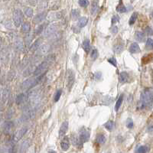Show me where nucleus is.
Instances as JSON below:
<instances>
[{
  "mask_svg": "<svg viewBox=\"0 0 153 153\" xmlns=\"http://www.w3.org/2000/svg\"><path fill=\"white\" fill-rule=\"evenodd\" d=\"M152 104V90L147 88L142 93L140 101L138 103V109H142Z\"/></svg>",
  "mask_w": 153,
  "mask_h": 153,
  "instance_id": "1",
  "label": "nucleus"
},
{
  "mask_svg": "<svg viewBox=\"0 0 153 153\" xmlns=\"http://www.w3.org/2000/svg\"><path fill=\"white\" fill-rule=\"evenodd\" d=\"M43 75H39L37 78H29L28 80L25 81L22 84V88L23 90H28L34 87L37 84L42 81Z\"/></svg>",
  "mask_w": 153,
  "mask_h": 153,
  "instance_id": "2",
  "label": "nucleus"
},
{
  "mask_svg": "<svg viewBox=\"0 0 153 153\" xmlns=\"http://www.w3.org/2000/svg\"><path fill=\"white\" fill-rule=\"evenodd\" d=\"M51 63L49 61H47L45 59L43 62L41 63V64L35 68V70L33 72V74L35 76L41 75L43 73H45L46 72V71L47 70V67H48L49 65H51Z\"/></svg>",
  "mask_w": 153,
  "mask_h": 153,
  "instance_id": "3",
  "label": "nucleus"
},
{
  "mask_svg": "<svg viewBox=\"0 0 153 153\" xmlns=\"http://www.w3.org/2000/svg\"><path fill=\"white\" fill-rule=\"evenodd\" d=\"M12 18H13L15 25L16 26V27H19V26L22 24L23 19H24L22 12L21 11L20 9H15L13 12Z\"/></svg>",
  "mask_w": 153,
  "mask_h": 153,
  "instance_id": "4",
  "label": "nucleus"
},
{
  "mask_svg": "<svg viewBox=\"0 0 153 153\" xmlns=\"http://www.w3.org/2000/svg\"><path fill=\"white\" fill-rule=\"evenodd\" d=\"M66 80H67V87L70 90L72 88L73 83H74V81H75V73L72 70L69 69L67 71Z\"/></svg>",
  "mask_w": 153,
  "mask_h": 153,
  "instance_id": "5",
  "label": "nucleus"
},
{
  "mask_svg": "<svg viewBox=\"0 0 153 153\" xmlns=\"http://www.w3.org/2000/svg\"><path fill=\"white\" fill-rule=\"evenodd\" d=\"M57 28H58V25L57 24H51V25H48L43 31L44 37H45V38L50 37L51 35H52L54 33L56 32Z\"/></svg>",
  "mask_w": 153,
  "mask_h": 153,
  "instance_id": "6",
  "label": "nucleus"
},
{
  "mask_svg": "<svg viewBox=\"0 0 153 153\" xmlns=\"http://www.w3.org/2000/svg\"><path fill=\"white\" fill-rule=\"evenodd\" d=\"M79 139L83 144L84 142H87L90 139V132L87 129H82L80 131V135H79Z\"/></svg>",
  "mask_w": 153,
  "mask_h": 153,
  "instance_id": "7",
  "label": "nucleus"
},
{
  "mask_svg": "<svg viewBox=\"0 0 153 153\" xmlns=\"http://www.w3.org/2000/svg\"><path fill=\"white\" fill-rule=\"evenodd\" d=\"M50 48H51V47L49 45H42L39 46L38 47V49H37L35 51H36L37 55L42 56V55L46 54L47 52L50 51Z\"/></svg>",
  "mask_w": 153,
  "mask_h": 153,
  "instance_id": "8",
  "label": "nucleus"
},
{
  "mask_svg": "<svg viewBox=\"0 0 153 153\" xmlns=\"http://www.w3.org/2000/svg\"><path fill=\"white\" fill-rule=\"evenodd\" d=\"M47 12H41L38 15H36L33 19V23L35 25H38L42 22L47 18Z\"/></svg>",
  "mask_w": 153,
  "mask_h": 153,
  "instance_id": "9",
  "label": "nucleus"
},
{
  "mask_svg": "<svg viewBox=\"0 0 153 153\" xmlns=\"http://www.w3.org/2000/svg\"><path fill=\"white\" fill-rule=\"evenodd\" d=\"M27 130H28V129L26 128V127H24V128H22L21 129H19L17 132V133L15 134V135H14V139H13L14 141L15 142L19 141L25 135V134L27 133Z\"/></svg>",
  "mask_w": 153,
  "mask_h": 153,
  "instance_id": "10",
  "label": "nucleus"
},
{
  "mask_svg": "<svg viewBox=\"0 0 153 153\" xmlns=\"http://www.w3.org/2000/svg\"><path fill=\"white\" fill-rule=\"evenodd\" d=\"M61 147L64 151H67L70 147V139L67 136H63L61 142Z\"/></svg>",
  "mask_w": 153,
  "mask_h": 153,
  "instance_id": "11",
  "label": "nucleus"
},
{
  "mask_svg": "<svg viewBox=\"0 0 153 153\" xmlns=\"http://www.w3.org/2000/svg\"><path fill=\"white\" fill-rule=\"evenodd\" d=\"M68 126H69V124H68L67 121H65V122L62 123V125L61 126L60 130H59V136L60 137H63L64 135H65L68 129Z\"/></svg>",
  "mask_w": 153,
  "mask_h": 153,
  "instance_id": "12",
  "label": "nucleus"
},
{
  "mask_svg": "<svg viewBox=\"0 0 153 153\" xmlns=\"http://www.w3.org/2000/svg\"><path fill=\"white\" fill-rule=\"evenodd\" d=\"M13 126V123L12 122H10V121H7L4 124H3V132L5 134H9L10 132H11V129Z\"/></svg>",
  "mask_w": 153,
  "mask_h": 153,
  "instance_id": "13",
  "label": "nucleus"
},
{
  "mask_svg": "<svg viewBox=\"0 0 153 153\" xmlns=\"http://www.w3.org/2000/svg\"><path fill=\"white\" fill-rule=\"evenodd\" d=\"M15 47L18 51H22L25 48V46H24L22 41L18 38L15 41Z\"/></svg>",
  "mask_w": 153,
  "mask_h": 153,
  "instance_id": "14",
  "label": "nucleus"
},
{
  "mask_svg": "<svg viewBox=\"0 0 153 153\" xmlns=\"http://www.w3.org/2000/svg\"><path fill=\"white\" fill-rule=\"evenodd\" d=\"M61 17H62L61 12H54V13H51L48 15V19L49 21H57L58 19H61Z\"/></svg>",
  "mask_w": 153,
  "mask_h": 153,
  "instance_id": "15",
  "label": "nucleus"
},
{
  "mask_svg": "<svg viewBox=\"0 0 153 153\" xmlns=\"http://www.w3.org/2000/svg\"><path fill=\"white\" fill-rule=\"evenodd\" d=\"M88 22V18L86 17H81L78 18L77 22V26L79 28H83L85 27Z\"/></svg>",
  "mask_w": 153,
  "mask_h": 153,
  "instance_id": "16",
  "label": "nucleus"
},
{
  "mask_svg": "<svg viewBox=\"0 0 153 153\" xmlns=\"http://www.w3.org/2000/svg\"><path fill=\"white\" fill-rule=\"evenodd\" d=\"M129 51L132 54H137L140 52V47L137 43H133L129 47Z\"/></svg>",
  "mask_w": 153,
  "mask_h": 153,
  "instance_id": "17",
  "label": "nucleus"
},
{
  "mask_svg": "<svg viewBox=\"0 0 153 153\" xmlns=\"http://www.w3.org/2000/svg\"><path fill=\"white\" fill-rule=\"evenodd\" d=\"M71 142L73 145H75L77 147H81L82 143L81 142L80 139H79V137H77L76 135H71Z\"/></svg>",
  "mask_w": 153,
  "mask_h": 153,
  "instance_id": "18",
  "label": "nucleus"
},
{
  "mask_svg": "<svg viewBox=\"0 0 153 153\" xmlns=\"http://www.w3.org/2000/svg\"><path fill=\"white\" fill-rule=\"evenodd\" d=\"M9 94H10V89L9 87L5 88L2 91V97L3 103H6L8 100L9 97Z\"/></svg>",
  "mask_w": 153,
  "mask_h": 153,
  "instance_id": "19",
  "label": "nucleus"
},
{
  "mask_svg": "<svg viewBox=\"0 0 153 153\" xmlns=\"http://www.w3.org/2000/svg\"><path fill=\"white\" fill-rule=\"evenodd\" d=\"M135 39L140 42L144 41L145 39V35L144 32H142V31H136L135 34Z\"/></svg>",
  "mask_w": 153,
  "mask_h": 153,
  "instance_id": "20",
  "label": "nucleus"
},
{
  "mask_svg": "<svg viewBox=\"0 0 153 153\" xmlns=\"http://www.w3.org/2000/svg\"><path fill=\"white\" fill-rule=\"evenodd\" d=\"M123 49H124V45L123 44H116L113 46V51L117 54L122 53Z\"/></svg>",
  "mask_w": 153,
  "mask_h": 153,
  "instance_id": "21",
  "label": "nucleus"
},
{
  "mask_svg": "<svg viewBox=\"0 0 153 153\" xmlns=\"http://www.w3.org/2000/svg\"><path fill=\"white\" fill-rule=\"evenodd\" d=\"M25 99H26L25 93H20L17 96L16 99H15V102H16V103L18 105H20V104L23 103L25 101Z\"/></svg>",
  "mask_w": 153,
  "mask_h": 153,
  "instance_id": "22",
  "label": "nucleus"
},
{
  "mask_svg": "<svg viewBox=\"0 0 153 153\" xmlns=\"http://www.w3.org/2000/svg\"><path fill=\"white\" fill-rule=\"evenodd\" d=\"M119 81L121 83H126V82H127L128 80H129V74H128V73H126V72H121L120 74H119Z\"/></svg>",
  "mask_w": 153,
  "mask_h": 153,
  "instance_id": "23",
  "label": "nucleus"
},
{
  "mask_svg": "<svg viewBox=\"0 0 153 153\" xmlns=\"http://www.w3.org/2000/svg\"><path fill=\"white\" fill-rule=\"evenodd\" d=\"M32 39H33V35L31 33H27V35L25 36V45L27 47L31 46V42H32Z\"/></svg>",
  "mask_w": 153,
  "mask_h": 153,
  "instance_id": "24",
  "label": "nucleus"
},
{
  "mask_svg": "<svg viewBox=\"0 0 153 153\" xmlns=\"http://www.w3.org/2000/svg\"><path fill=\"white\" fill-rule=\"evenodd\" d=\"M83 48L87 53H89V51H90V42L89 39H86L83 42Z\"/></svg>",
  "mask_w": 153,
  "mask_h": 153,
  "instance_id": "25",
  "label": "nucleus"
},
{
  "mask_svg": "<svg viewBox=\"0 0 153 153\" xmlns=\"http://www.w3.org/2000/svg\"><path fill=\"white\" fill-rule=\"evenodd\" d=\"M117 11L118 12H120V13H124L126 12V11H127V9H126V7L124 6V5L123 4L122 2V0H120V2H119V4L117 6Z\"/></svg>",
  "mask_w": 153,
  "mask_h": 153,
  "instance_id": "26",
  "label": "nucleus"
},
{
  "mask_svg": "<svg viewBox=\"0 0 153 153\" xmlns=\"http://www.w3.org/2000/svg\"><path fill=\"white\" fill-rule=\"evenodd\" d=\"M30 28H31V25H30V23L28 22H24L22 25V31L24 33L29 32Z\"/></svg>",
  "mask_w": 153,
  "mask_h": 153,
  "instance_id": "27",
  "label": "nucleus"
},
{
  "mask_svg": "<svg viewBox=\"0 0 153 153\" xmlns=\"http://www.w3.org/2000/svg\"><path fill=\"white\" fill-rule=\"evenodd\" d=\"M104 127L109 131H112L115 127V123L113 121H111V120L108 121V122H107L104 124Z\"/></svg>",
  "mask_w": 153,
  "mask_h": 153,
  "instance_id": "28",
  "label": "nucleus"
},
{
  "mask_svg": "<svg viewBox=\"0 0 153 153\" xmlns=\"http://www.w3.org/2000/svg\"><path fill=\"white\" fill-rule=\"evenodd\" d=\"M98 7H99L98 1H97V0H94V1L93 2L92 7H91V14H92V15H94L95 13H96V12H97Z\"/></svg>",
  "mask_w": 153,
  "mask_h": 153,
  "instance_id": "29",
  "label": "nucleus"
},
{
  "mask_svg": "<svg viewBox=\"0 0 153 153\" xmlns=\"http://www.w3.org/2000/svg\"><path fill=\"white\" fill-rule=\"evenodd\" d=\"M81 12L79 11V9H73L71 12V16L73 20H77L80 18Z\"/></svg>",
  "mask_w": 153,
  "mask_h": 153,
  "instance_id": "30",
  "label": "nucleus"
},
{
  "mask_svg": "<svg viewBox=\"0 0 153 153\" xmlns=\"http://www.w3.org/2000/svg\"><path fill=\"white\" fill-rule=\"evenodd\" d=\"M29 146H30V142H29V140L27 139V140L24 141L22 143V145H21V152H25Z\"/></svg>",
  "mask_w": 153,
  "mask_h": 153,
  "instance_id": "31",
  "label": "nucleus"
},
{
  "mask_svg": "<svg viewBox=\"0 0 153 153\" xmlns=\"http://www.w3.org/2000/svg\"><path fill=\"white\" fill-rule=\"evenodd\" d=\"M47 0H41V1L39 2L38 6V9L39 10H43L45 9H46L47 7Z\"/></svg>",
  "mask_w": 153,
  "mask_h": 153,
  "instance_id": "32",
  "label": "nucleus"
},
{
  "mask_svg": "<svg viewBox=\"0 0 153 153\" xmlns=\"http://www.w3.org/2000/svg\"><path fill=\"white\" fill-rule=\"evenodd\" d=\"M123 100V95L122 94V95H120V97L117 99V103H116V106H115V110H116V111H118V109H119L120 106L122 105Z\"/></svg>",
  "mask_w": 153,
  "mask_h": 153,
  "instance_id": "33",
  "label": "nucleus"
},
{
  "mask_svg": "<svg viewBox=\"0 0 153 153\" xmlns=\"http://www.w3.org/2000/svg\"><path fill=\"white\" fill-rule=\"evenodd\" d=\"M106 137H105V135H102V134H99L97 135V142H98L99 144H104L105 142H106Z\"/></svg>",
  "mask_w": 153,
  "mask_h": 153,
  "instance_id": "34",
  "label": "nucleus"
},
{
  "mask_svg": "<svg viewBox=\"0 0 153 153\" xmlns=\"http://www.w3.org/2000/svg\"><path fill=\"white\" fill-rule=\"evenodd\" d=\"M45 28V25H44V24H41V25H38V27H37V28L35 29V34L40 35L41 33H43Z\"/></svg>",
  "mask_w": 153,
  "mask_h": 153,
  "instance_id": "35",
  "label": "nucleus"
},
{
  "mask_svg": "<svg viewBox=\"0 0 153 153\" xmlns=\"http://www.w3.org/2000/svg\"><path fill=\"white\" fill-rule=\"evenodd\" d=\"M40 42H41L40 40H37L34 44L31 45V51L33 52V51H35L37 49H38V47L40 45Z\"/></svg>",
  "mask_w": 153,
  "mask_h": 153,
  "instance_id": "36",
  "label": "nucleus"
},
{
  "mask_svg": "<svg viewBox=\"0 0 153 153\" xmlns=\"http://www.w3.org/2000/svg\"><path fill=\"white\" fill-rule=\"evenodd\" d=\"M137 16H138V14H137L136 12H134L133 15H132V16L130 17L129 21V24L130 25H133L135 22V21L137 19Z\"/></svg>",
  "mask_w": 153,
  "mask_h": 153,
  "instance_id": "37",
  "label": "nucleus"
},
{
  "mask_svg": "<svg viewBox=\"0 0 153 153\" xmlns=\"http://www.w3.org/2000/svg\"><path fill=\"white\" fill-rule=\"evenodd\" d=\"M145 47H146V49H148V50H152V48H153V41H152V38H148V40L146 41Z\"/></svg>",
  "mask_w": 153,
  "mask_h": 153,
  "instance_id": "38",
  "label": "nucleus"
},
{
  "mask_svg": "<svg viewBox=\"0 0 153 153\" xmlns=\"http://www.w3.org/2000/svg\"><path fill=\"white\" fill-rule=\"evenodd\" d=\"M25 14L29 18L32 17V15H33V9L31 8H29V7L25 8Z\"/></svg>",
  "mask_w": 153,
  "mask_h": 153,
  "instance_id": "39",
  "label": "nucleus"
},
{
  "mask_svg": "<svg viewBox=\"0 0 153 153\" xmlns=\"http://www.w3.org/2000/svg\"><path fill=\"white\" fill-rule=\"evenodd\" d=\"M152 60V54H149V55H145L143 58H142V61H143L144 64H148V63H150Z\"/></svg>",
  "mask_w": 153,
  "mask_h": 153,
  "instance_id": "40",
  "label": "nucleus"
},
{
  "mask_svg": "<svg viewBox=\"0 0 153 153\" xmlns=\"http://www.w3.org/2000/svg\"><path fill=\"white\" fill-rule=\"evenodd\" d=\"M148 151H149V149H148L147 146H145V145L140 146L138 148V149H137V152L139 153H145Z\"/></svg>",
  "mask_w": 153,
  "mask_h": 153,
  "instance_id": "41",
  "label": "nucleus"
},
{
  "mask_svg": "<svg viewBox=\"0 0 153 153\" xmlns=\"http://www.w3.org/2000/svg\"><path fill=\"white\" fill-rule=\"evenodd\" d=\"M61 94H62V90H58L56 92V94L54 96V102L58 101V100L60 99V98H61Z\"/></svg>",
  "mask_w": 153,
  "mask_h": 153,
  "instance_id": "42",
  "label": "nucleus"
},
{
  "mask_svg": "<svg viewBox=\"0 0 153 153\" xmlns=\"http://www.w3.org/2000/svg\"><path fill=\"white\" fill-rule=\"evenodd\" d=\"M78 3H79V5H80L81 7H86V6H87L89 5L88 0H79Z\"/></svg>",
  "mask_w": 153,
  "mask_h": 153,
  "instance_id": "43",
  "label": "nucleus"
},
{
  "mask_svg": "<svg viewBox=\"0 0 153 153\" xmlns=\"http://www.w3.org/2000/svg\"><path fill=\"white\" fill-rule=\"evenodd\" d=\"M126 126L129 129H132L133 127V121L132 120V119H128L126 121Z\"/></svg>",
  "mask_w": 153,
  "mask_h": 153,
  "instance_id": "44",
  "label": "nucleus"
},
{
  "mask_svg": "<svg viewBox=\"0 0 153 153\" xmlns=\"http://www.w3.org/2000/svg\"><path fill=\"white\" fill-rule=\"evenodd\" d=\"M97 56H98V52H97V51L96 49H93V51L91 52V58L93 60H96Z\"/></svg>",
  "mask_w": 153,
  "mask_h": 153,
  "instance_id": "45",
  "label": "nucleus"
},
{
  "mask_svg": "<svg viewBox=\"0 0 153 153\" xmlns=\"http://www.w3.org/2000/svg\"><path fill=\"white\" fill-rule=\"evenodd\" d=\"M119 21V17L118 15H113L112 19H111V23H112V25H114L115 23L118 22Z\"/></svg>",
  "mask_w": 153,
  "mask_h": 153,
  "instance_id": "46",
  "label": "nucleus"
},
{
  "mask_svg": "<svg viewBox=\"0 0 153 153\" xmlns=\"http://www.w3.org/2000/svg\"><path fill=\"white\" fill-rule=\"evenodd\" d=\"M108 62L109 63V64H113L114 67H117V61H116V59L114 58V57H112V58H109V59L108 60Z\"/></svg>",
  "mask_w": 153,
  "mask_h": 153,
  "instance_id": "47",
  "label": "nucleus"
},
{
  "mask_svg": "<svg viewBox=\"0 0 153 153\" xmlns=\"http://www.w3.org/2000/svg\"><path fill=\"white\" fill-rule=\"evenodd\" d=\"M145 31H146V34L148 35H152V28L151 27H149V26H148V27L146 28V29H145Z\"/></svg>",
  "mask_w": 153,
  "mask_h": 153,
  "instance_id": "48",
  "label": "nucleus"
},
{
  "mask_svg": "<svg viewBox=\"0 0 153 153\" xmlns=\"http://www.w3.org/2000/svg\"><path fill=\"white\" fill-rule=\"evenodd\" d=\"M117 31H118V28L117 27V26H114V27L112 28V32L113 34H117Z\"/></svg>",
  "mask_w": 153,
  "mask_h": 153,
  "instance_id": "49",
  "label": "nucleus"
},
{
  "mask_svg": "<svg viewBox=\"0 0 153 153\" xmlns=\"http://www.w3.org/2000/svg\"><path fill=\"white\" fill-rule=\"evenodd\" d=\"M0 120H1V116H0Z\"/></svg>",
  "mask_w": 153,
  "mask_h": 153,
  "instance_id": "50",
  "label": "nucleus"
}]
</instances>
